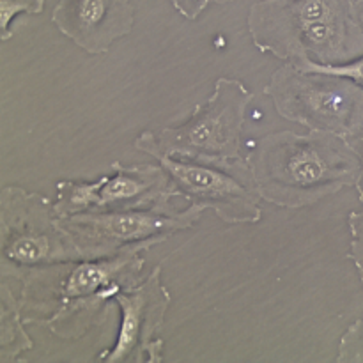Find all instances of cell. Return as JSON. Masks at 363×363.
Returning <instances> with one entry per match:
<instances>
[{
	"mask_svg": "<svg viewBox=\"0 0 363 363\" xmlns=\"http://www.w3.org/2000/svg\"><path fill=\"white\" fill-rule=\"evenodd\" d=\"M147 245H135L103 259L57 262L21 279L25 325H38L62 340H78L108 315L121 291L140 282Z\"/></svg>",
	"mask_w": 363,
	"mask_h": 363,
	"instance_id": "obj_1",
	"label": "cell"
},
{
	"mask_svg": "<svg viewBox=\"0 0 363 363\" xmlns=\"http://www.w3.org/2000/svg\"><path fill=\"white\" fill-rule=\"evenodd\" d=\"M257 194L282 209H303L354 186L360 158L353 145L326 131L264 135L247 156Z\"/></svg>",
	"mask_w": 363,
	"mask_h": 363,
	"instance_id": "obj_2",
	"label": "cell"
},
{
	"mask_svg": "<svg viewBox=\"0 0 363 363\" xmlns=\"http://www.w3.org/2000/svg\"><path fill=\"white\" fill-rule=\"evenodd\" d=\"M247 25L255 48L284 62L344 64L363 55L357 0H261Z\"/></svg>",
	"mask_w": 363,
	"mask_h": 363,
	"instance_id": "obj_3",
	"label": "cell"
},
{
	"mask_svg": "<svg viewBox=\"0 0 363 363\" xmlns=\"http://www.w3.org/2000/svg\"><path fill=\"white\" fill-rule=\"evenodd\" d=\"M254 94L238 78L220 77L211 96L195 106L190 119L177 126L145 130L133 147L160 158L229 163L241 156V137Z\"/></svg>",
	"mask_w": 363,
	"mask_h": 363,
	"instance_id": "obj_4",
	"label": "cell"
},
{
	"mask_svg": "<svg viewBox=\"0 0 363 363\" xmlns=\"http://www.w3.org/2000/svg\"><path fill=\"white\" fill-rule=\"evenodd\" d=\"M80 259V250L59 225L53 202L46 195L18 184L0 190L2 279L21 280L34 268Z\"/></svg>",
	"mask_w": 363,
	"mask_h": 363,
	"instance_id": "obj_5",
	"label": "cell"
},
{
	"mask_svg": "<svg viewBox=\"0 0 363 363\" xmlns=\"http://www.w3.org/2000/svg\"><path fill=\"white\" fill-rule=\"evenodd\" d=\"M282 119L353 138L363 130V89L347 78L301 71L291 62L275 69L264 87Z\"/></svg>",
	"mask_w": 363,
	"mask_h": 363,
	"instance_id": "obj_6",
	"label": "cell"
},
{
	"mask_svg": "<svg viewBox=\"0 0 363 363\" xmlns=\"http://www.w3.org/2000/svg\"><path fill=\"white\" fill-rule=\"evenodd\" d=\"M206 208L190 202L184 209L172 202L124 211H85L62 216L59 225L74 241L84 259H103L135 245L156 247L174 234L190 230Z\"/></svg>",
	"mask_w": 363,
	"mask_h": 363,
	"instance_id": "obj_7",
	"label": "cell"
},
{
	"mask_svg": "<svg viewBox=\"0 0 363 363\" xmlns=\"http://www.w3.org/2000/svg\"><path fill=\"white\" fill-rule=\"evenodd\" d=\"M55 190L53 209L59 218L85 211L151 208L177 199L172 181L160 163L123 165L113 162L108 172L98 179H62Z\"/></svg>",
	"mask_w": 363,
	"mask_h": 363,
	"instance_id": "obj_8",
	"label": "cell"
},
{
	"mask_svg": "<svg viewBox=\"0 0 363 363\" xmlns=\"http://www.w3.org/2000/svg\"><path fill=\"white\" fill-rule=\"evenodd\" d=\"M169 174L177 197L211 209L227 225H252L262 220L257 194L247 158L209 163L183 158L156 160Z\"/></svg>",
	"mask_w": 363,
	"mask_h": 363,
	"instance_id": "obj_9",
	"label": "cell"
},
{
	"mask_svg": "<svg viewBox=\"0 0 363 363\" xmlns=\"http://www.w3.org/2000/svg\"><path fill=\"white\" fill-rule=\"evenodd\" d=\"M113 303L121 311V326L116 344L98 354L105 363H162L165 360L167 312L172 296L162 280V264L137 286L121 291Z\"/></svg>",
	"mask_w": 363,
	"mask_h": 363,
	"instance_id": "obj_10",
	"label": "cell"
},
{
	"mask_svg": "<svg viewBox=\"0 0 363 363\" xmlns=\"http://www.w3.org/2000/svg\"><path fill=\"white\" fill-rule=\"evenodd\" d=\"M131 0H57L52 23L89 55L106 53L135 27Z\"/></svg>",
	"mask_w": 363,
	"mask_h": 363,
	"instance_id": "obj_11",
	"label": "cell"
},
{
	"mask_svg": "<svg viewBox=\"0 0 363 363\" xmlns=\"http://www.w3.org/2000/svg\"><path fill=\"white\" fill-rule=\"evenodd\" d=\"M34 347V340L25 330L23 311L18 298L6 282L0 284V362H16Z\"/></svg>",
	"mask_w": 363,
	"mask_h": 363,
	"instance_id": "obj_12",
	"label": "cell"
},
{
	"mask_svg": "<svg viewBox=\"0 0 363 363\" xmlns=\"http://www.w3.org/2000/svg\"><path fill=\"white\" fill-rule=\"evenodd\" d=\"M289 62L301 71H319V73H330L347 78V80L354 82L358 87L363 89V55L344 64H318L308 59V57H300V59H293Z\"/></svg>",
	"mask_w": 363,
	"mask_h": 363,
	"instance_id": "obj_13",
	"label": "cell"
},
{
	"mask_svg": "<svg viewBox=\"0 0 363 363\" xmlns=\"http://www.w3.org/2000/svg\"><path fill=\"white\" fill-rule=\"evenodd\" d=\"M45 6L46 0H0V41L13 38L11 25L18 14H41Z\"/></svg>",
	"mask_w": 363,
	"mask_h": 363,
	"instance_id": "obj_14",
	"label": "cell"
},
{
	"mask_svg": "<svg viewBox=\"0 0 363 363\" xmlns=\"http://www.w3.org/2000/svg\"><path fill=\"white\" fill-rule=\"evenodd\" d=\"M337 363H363V315L340 337Z\"/></svg>",
	"mask_w": 363,
	"mask_h": 363,
	"instance_id": "obj_15",
	"label": "cell"
},
{
	"mask_svg": "<svg viewBox=\"0 0 363 363\" xmlns=\"http://www.w3.org/2000/svg\"><path fill=\"white\" fill-rule=\"evenodd\" d=\"M170 4L184 20L195 21L209 6V0H170Z\"/></svg>",
	"mask_w": 363,
	"mask_h": 363,
	"instance_id": "obj_16",
	"label": "cell"
},
{
	"mask_svg": "<svg viewBox=\"0 0 363 363\" xmlns=\"http://www.w3.org/2000/svg\"><path fill=\"white\" fill-rule=\"evenodd\" d=\"M347 261L353 262V266L357 268L358 277H360V282L363 287V241L360 240H351L350 241V250H347Z\"/></svg>",
	"mask_w": 363,
	"mask_h": 363,
	"instance_id": "obj_17",
	"label": "cell"
},
{
	"mask_svg": "<svg viewBox=\"0 0 363 363\" xmlns=\"http://www.w3.org/2000/svg\"><path fill=\"white\" fill-rule=\"evenodd\" d=\"M347 142L353 145V149L357 151L358 158H360V176H358V181H357V184H354V188H357L358 201H360L363 206V130L358 135H354L353 138H350Z\"/></svg>",
	"mask_w": 363,
	"mask_h": 363,
	"instance_id": "obj_18",
	"label": "cell"
},
{
	"mask_svg": "<svg viewBox=\"0 0 363 363\" xmlns=\"http://www.w3.org/2000/svg\"><path fill=\"white\" fill-rule=\"evenodd\" d=\"M347 227H350L351 240L363 241V211H353L347 216Z\"/></svg>",
	"mask_w": 363,
	"mask_h": 363,
	"instance_id": "obj_19",
	"label": "cell"
},
{
	"mask_svg": "<svg viewBox=\"0 0 363 363\" xmlns=\"http://www.w3.org/2000/svg\"><path fill=\"white\" fill-rule=\"evenodd\" d=\"M357 18L363 27V0H357Z\"/></svg>",
	"mask_w": 363,
	"mask_h": 363,
	"instance_id": "obj_20",
	"label": "cell"
},
{
	"mask_svg": "<svg viewBox=\"0 0 363 363\" xmlns=\"http://www.w3.org/2000/svg\"><path fill=\"white\" fill-rule=\"evenodd\" d=\"M209 2H213V4H218V6H225V4H230V2H234V0H209Z\"/></svg>",
	"mask_w": 363,
	"mask_h": 363,
	"instance_id": "obj_21",
	"label": "cell"
}]
</instances>
